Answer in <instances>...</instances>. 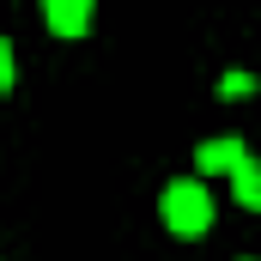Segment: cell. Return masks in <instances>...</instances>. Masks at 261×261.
Returning <instances> with one entry per match:
<instances>
[{"mask_svg":"<svg viewBox=\"0 0 261 261\" xmlns=\"http://www.w3.org/2000/svg\"><path fill=\"white\" fill-rule=\"evenodd\" d=\"M0 91H12V43L0 37Z\"/></svg>","mask_w":261,"mask_h":261,"instance_id":"5","label":"cell"},{"mask_svg":"<svg viewBox=\"0 0 261 261\" xmlns=\"http://www.w3.org/2000/svg\"><path fill=\"white\" fill-rule=\"evenodd\" d=\"M164 225H170L176 237H200V231L213 225V195H206V182H195V176L170 182V189H164Z\"/></svg>","mask_w":261,"mask_h":261,"instance_id":"1","label":"cell"},{"mask_svg":"<svg viewBox=\"0 0 261 261\" xmlns=\"http://www.w3.org/2000/svg\"><path fill=\"white\" fill-rule=\"evenodd\" d=\"M231 189H237V200H243V206H261V164L249 158V152L237 158V170H231Z\"/></svg>","mask_w":261,"mask_h":261,"instance_id":"4","label":"cell"},{"mask_svg":"<svg viewBox=\"0 0 261 261\" xmlns=\"http://www.w3.org/2000/svg\"><path fill=\"white\" fill-rule=\"evenodd\" d=\"M237 158H243V140H231V134H225V140H206L195 152V164L206 176H213V170H237Z\"/></svg>","mask_w":261,"mask_h":261,"instance_id":"3","label":"cell"},{"mask_svg":"<svg viewBox=\"0 0 261 261\" xmlns=\"http://www.w3.org/2000/svg\"><path fill=\"white\" fill-rule=\"evenodd\" d=\"M49 31L55 37H85L91 31V0H49Z\"/></svg>","mask_w":261,"mask_h":261,"instance_id":"2","label":"cell"}]
</instances>
